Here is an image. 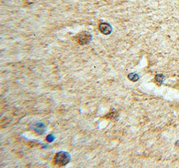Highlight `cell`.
Wrapping results in <instances>:
<instances>
[{
	"label": "cell",
	"mask_w": 179,
	"mask_h": 168,
	"mask_svg": "<svg viewBox=\"0 0 179 168\" xmlns=\"http://www.w3.org/2000/svg\"><path fill=\"white\" fill-rule=\"evenodd\" d=\"M70 160V156L68 153L64 151H60L56 154L54 161L55 165H59V167L64 166L69 162Z\"/></svg>",
	"instance_id": "obj_1"
},
{
	"label": "cell",
	"mask_w": 179,
	"mask_h": 168,
	"mask_svg": "<svg viewBox=\"0 0 179 168\" xmlns=\"http://www.w3.org/2000/svg\"><path fill=\"white\" fill-rule=\"evenodd\" d=\"M99 29L100 32L105 35L110 34L112 32V28L111 25L107 24V23H101L99 26Z\"/></svg>",
	"instance_id": "obj_3"
},
{
	"label": "cell",
	"mask_w": 179,
	"mask_h": 168,
	"mask_svg": "<svg viewBox=\"0 0 179 168\" xmlns=\"http://www.w3.org/2000/svg\"><path fill=\"white\" fill-rule=\"evenodd\" d=\"M92 40V36L88 32H82L76 36V41L81 45L87 44Z\"/></svg>",
	"instance_id": "obj_2"
},
{
	"label": "cell",
	"mask_w": 179,
	"mask_h": 168,
	"mask_svg": "<svg viewBox=\"0 0 179 168\" xmlns=\"http://www.w3.org/2000/svg\"><path fill=\"white\" fill-rule=\"evenodd\" d=\"M33 128H34L33 129H34V131H36V133H41L43 131V129H39V128H44V125L43 124L38 123L36 124H34Z\"/></svg>",
	"instance_id": "obj_4"
},
{
	"label": "cell",
	"mask_w": 179,
	"mask_h": 168,
	"mask_svg": "<svg viewBox=\"0 0 179 168\" xmlns=\"http://www.w3.org/2000/svg\"><path fill=\"white\" fill-rule=\"evenodd\" d=\"M128 78L132 80V81H137L139 79V76L137 74L132 73L130 74L128 76Z\"/></svg>",
	"instance_id": "obj_5"
},
{
	"label": "cell",
	"mask_w": 179,
	"mask_h": 168,
	"mask_svg": "<svg viewBox=\"0 0 179 168\" xmlns=\"http://www.w3.org/2000/svg\"><path fill=\"white\" fill-rule=\"evenodd\" d=\"M164 79V76L162 74H157L155 77V80H156V82L159 84H160L163 82Z\"/></svg>",
	"instance_id": "obj_6"
}]
</instances>
